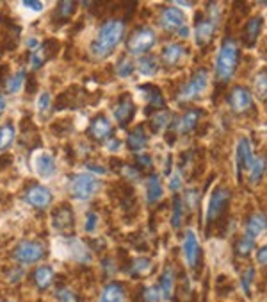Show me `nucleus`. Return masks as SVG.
Returning a JSON list of instances; mask_svg holds the SVG:
<instances>
[{
  "instance_id": "8",
  "label": "nucleus",
  "mask_w": 267,
  "mask_h": 302,
  "mask_svg": "<svg viewBox=\"0 0 267 302\" xmlns=\"http://www.w3.org/2000/svg\"><path fill=\"white\" fill-rule=\"evenodd\" d=\"M70 193L78 200H89L100 190V181L91 173H75L70 177Z\"/></svg>"
},
{
  "instance_id": "9",
  "label": "nucleus",
  "mask_w": 267,
  "mask_h": 302,
  "mask_svg": "<svg viewBox=\"0 0 267 302\" xmlns=\"http://www.w3.org/2000/svg\"><path fill=\"white\" fill-rule=\"evenodd\" d=\"M226 102L230 106V109L235 115H244L248 111H251L255 108V100H253V93L244 86H233L230 89V93L226 97Z\"/></svg>"
},
{
  "instance_id": "16",
  "label": "nucleus",
  "mask_w": 267,
  "mask_h": 302,
  "mask_svg": "<svg viewBox=\"0 0 267 302\" xmlns=\"http://www.w3.org/2000/svg\"><path fill=\"white\" fill-rule=\"evenodd\" d=\"M111 132H113V125H111L107 116H103V115L95 116L88 129L89 138H93L95 141H105V138H107Z\"/></svg>"
},
{
  "instance_id": "22",
  "label": "nucleus",
  "mask_w": 267,
  "mask_h": 302,
  "mask_svg": "<svg viewBox=\"0 0 267 302\" xmlns=\"http://www.w3.org/2000/svg\"><path fill=\"white\" fill-rule=\"evenodd\" d=\"M98 302H125V288L119 282H109L103 286Z\"/></svg>"
},
{
  "instance_id": "5",
  "label": "nucleus",
  "mask_w": 267,
  "mask_h": 302,
  "mask_svg": "<svg viewBox=\"0 0 267 302\" xmlns=\"http://www.w3.org/2000/svg\"><path fill=\"white\" fill-rule=\"evenodd\" d=\"M46 256V247L41 241L21 240L13 250V259L21 265H34Z\"/></svg>"
},
{
  "instance_id": "56",
  "label": "nucleus",
  "mask_w": 267,
  "mask_h": 302,
  "mask_svg": "<svg viewBox=\"0 0 267 302\" xmlns=\"http://www.w3.org/2000/svg\"><path fill=\"white\" fill-rule=\"evenodd\" d=\"M11 161H13V157L7 156V154H4V156L0 157V168L7 167V165H11Z\"/></svg>"
},
{
  "instance_id": "49",
  "label": "nucleus",
  "mask_w": 267,
  "mask_h": 302,
  "mask_svg": "<svg viewBox=\"0 0 267 302\" xmlns=\"http://www.w3.org/2000/svg\"><path fill=\"white\" fill-rule=\"evenodd\" d=\"M86 168H88L89 172L100 173V175H105V173H107V170H105V168L100 167V165H95V163H86Z\"/></svg>"
},
{
  "instance_id": "37",
  "label": "nucleus",
  "mask_w": 267,
  "mask_h": 302,
  "mask_svg": "<svg viewBox=\"0 0 267 302\" xmlns=\"http://www.w3.org/2000/svg\"><path fill=\"white\" fill-rule=\"evenodd\" d=\"M182 218H184V202H182V198L176 195L173 198V215H171V225L175 227V229H180V225H182Z\"/></svg>"
},
{
  "instance_id": "36",
  "label": "nucleus",
  "mask_w": 267,
  "mask_h": 302,
  "mask_svg": "<svg viewBox=\"0 0 267 302\" xmlns=\"http://www.w3.org/2000/svg\"><path fill=\"white\" fill-rule=\"evenodd\" d=\"M171 122V115L168 111H157L152 118V129L155 132H160V130H164Z\"/></svg>"
},
{
  "instance_id": "58",
  "label": "nucleus",
  "mask_w": 267,
  "mask_h": 302,
  "mask_svg": "<svg viewBox=\"0 0 267 302\" xmlns=\"http://www.w3.org/2000/svg\"><path fill=\"white\" fill-rule=\"evenodd\" d=\"M5 108H7V102H5V99H4V95H0V116L4 115V111H5Z\"/></svg>"
},
{
  "instance_id": "13",
  "label": "nucleus",
  "mask_w": 267,
  "mask_h": 302,
  "mask_svg": "<svg viewBox=\"0 0 267 302\" xmlns=\"http://www.w3.org/2000/svg\"><path fill=\"white\" fill-rule=\"evenodd\" d=\"M134 115H135V106H134L130 95H121L118 102L114 104V118L118 120L121 127H125L132 122Z\"/></svg>"
},
{
  "instance_id": "54",
  "label": "nucleus",
  "mask_w": 267,
  "mask_h": 302,
  "mask_svg": "<svg viewBox=\"0 0 267 302\" xmlns=\"http://www.w3.org/2000/svg\"><path fill=\"white\" fill-rule=\"evenodd\" d=\"M38 88V84H36V79L34 77H29V81H27V93H34Z\"/></svg>"
},
{
  "instance_id": "33",
  "label": "nucleus",
  "mask_w": 267,
  "mask_h": 302,
  "mask_svg": "<svg viewBox=\"0 0 267 302\" xmlns=\"http://www.w3.org/2000/svg\"><path fill=\"white\" fill-rule=\"evenodd\" d=\"M75 13V2H59L56 7V18L62 23H66Z\"/></svg>"
},
{
  "instance_id": "48",
  "label": "nucleus",
  "mask_w": 267,
  "mask_h": 302,
  "mask_svg": "<svg viewBox=\"0 0 267 302\" xmlns=\"http://www.w3.org/2000/svg\"><path fill=\"white\" fill-rule=\"evenodd\" d=\"M257 261L260 265H267V245L257 250Z\"/></svg>"
},
{
  "instance_id": "27",
  "label": "nucleus",
  "mask_w": 267,
  "mask_h": 302,
  "mask_svg": "<svg viewBox=\"0 0 267 302\" xmlns=\"http://www.w3.org/2000/svg\"><path fill=\"white\" fill-rule=\"evenodd\" d=\"M141 91L146 93V102H148V113L150 109H164V99H162V93H160L159 88L155 86H141Z\"/></svg>"
},
{
  "instance_id": "14",
  "label": "nucleus",
  "mask_w": 267,
  "mask_h": 302,
  "mask_svg": "<svg viewBox=\"0 0 267 302\" xmlns=\"http://www.w3.org/2000/svg\"><path fill=\"white\" fill-rule=\"evenodd\" d=\"M52 222H54L56 231H59V233H66V231L73 229L75 218H73L72 206H70V204H61V206L54 211V215H52Z\"/></svg>"
},
{
  "instance_id": "7",
  "label": "nucleus",
  "mask_w": 267,
  "mask_h": 302,
  "mask_svg": "<svg viewBox=\"0 0 267 302\" xmlns=\"http://www.w3.org/2000/svg\"><path fill=\"white\" fill-rule=\"evenodd\" d=\"M231 198V190L228 186H217L212 192L210 202H209V209H207V225L216 224L217 220L221 218L226 213V209L230 206Z\"/></svg>"
},
{
  "instance_id": "57",
  "label": "nucleus",
  "mask_w": 267,
  "mask_h": 302,
  "mask_svg": "<svg viewBox=\"0 0 267 302\" xmlns=\"http://www.w3.org/2000/svg\"><path fill=\"white\" fill-rule=\"evenodd\" d=\"M5 75H7V66H0V83L2 84H5Z\"/></svg>"
},
{
  "instance_id": "23",
  "label": "nucleus",
  "mask_w": 267,
  "mask_h": 302,
  "mask_svg": "<svg viewBox=\"0 0 267 302\" xmlns=\"http://www.w3.org/2000/svg\"><path fill=\"white\" fill-rule=\"evenodd\" d=\"M127 145L130 151H141L148 145V134L144 130L143 125H137L135 129H132L127 136Z\"/></svg>"
},
{
  "instance_id": "44",
  "label": "nucleus",
  "mask_w": 267,
  "mask_h": 302,
  "mask_svg": "<svg viewBox=\"0 0 267 302\" xmlns=\"http://www.w3.org/2000/svg\"><path fill=\"white\" fill-rule=\"evenodd\" d=\"M135 163H137V170L150 168L152 167V157H150L148 154H137V156H135Z\"/></svg>"
},
{
  "instance_id": "24",
  "label": "nucleus",
  "mask_w": 267,
  "mask_h": 302,
  "mask_svg": "<svg viewBox=\"0 0 267 302\" xmlns=\"http://www.w3.org/2000/svg\"><path fill=\"white\" fill-rule=\"evenodd\" d=\"M32 281H34L38 290H46L52 284V281H54V270H52V266L48 265L38 266L36 270H34V274H32Z\"/></svg>"
},
{
  "instance_id": "53",
  "label": "nucleus",
  "mask_w": 267,
  "mask_h": 302,
  "mask_svg": "<svg viewBox=\"0 0 267 302\" xmlns=\"http://www.w3.org/2000/svg\"><path fill=\"white\" fill-rule=\"evenodd\" d=\"M21 276H23V270H21V268H16L15 272H11L9 274V281L11 282H18Z\"/></svg>"
},
{
  "instance_id": "12",
  "label": "nucleus",
  "mask_w": 267,
  "mask_h": 302,
  "mask_svg": "<svg viewBox=\"0 0 267 302\" xmlns=\"http://www.w3.org/2000/svg\"><path fill=\"white\" fill-rule=\"evenodd\" d=\"M25 202L31 204L32 208L36 209H45L50 206L52 202V192L46 186L41 184H31V186L25 190Z\"/></svg>"
},
{
  "instance_id": "60",
  "label": "nucleus",
  "mask_w": 267,
  "mask_h": 302,
  "mask_svg": "<svg viewBox=\"0 0 267 302\" xmlns=\"http://www.w3.org/2000/svg\"><path fill=\"white\" fill-rule=\"evenodd\" d=\"M2 302H11V301H2Z\"/></svg>"
},
{
  "instance_id": "47",
  "label": "nucleus",
  "mask_w": 267,
  "mask_h": 302,
  "mask_svg": "<svg viewBox=\"0 0 267 302\" xmlns=\"http://www.w3.org/2000/svg\"><path fill=\"white\" fill-rule=\"evenodd\" d=\"M43 63H45V59H43L38 52H32V54H31V65H32V68H34V70L41 68Z\"/></svg>"
},
{
  "instance_id": "15",
  "label": "nucleus",
  "mask_w": 267,
  "mask_h": 302,
  "mask_svg": "<svg viewBox=\"0 0 267 302\" xmlns=\"http://www.w3.org/2000/svg\"><path fill=\"white\" fill-rule=\"evenodd\" d=\"M187 56V48L182 47L180 43H168L162 52H160V58H162V63L164 66L168 68H175L176 65H180V61Z\"/></svg>"
},
{
  "instance_id": "28",
  "label": "nucleus",
  "mask_w": 267,
  "mask_h": 302,
  "mask_svg": "<svg viewBox=\"0 0 267 302\" xmlns=\"http://www.w3.org/2000/svg\"><path fill=\"white\" fill-rule=\"evenodd\" d=\"M38 173L41 177H50L56 173V159L50 154H41L38 157Z\"/></svg>"
},
{
  "instance_id": "46",
  "label": "nucleus",
  "mask_w": 267,
  "mask_h": 302,
  "mask_svg": "<svg viewBox=\"0 0 267 302\" xmlns=\"http://www.w3.org/2000/svg\"><path fill=\"white\" fill-rule=\"evenodd\" d=\"M102 266H103L105 276H113L114 272H116V263H114L113 258H105V259L102 261Z\"/></svg>"
},
{
  "instance_id": "6",
  "label": "nucleus",
  "mask_w": 267,
  "mask_h": 302,
  "mask_svg": "<svg viewBox=\"0 0 267 302\" xmlns=\"http://www.w3.org/2000/svg\"><path fill=\"white\" fill-rule=\"evenodd\" d=\"M155 42H157V34L153 32V29H150V27H137V29H134L132 34L129 36L127 50L132 56L141 58V56H144L150 48L153 47Z\"/></svg>"
},
{
  "instance_id": "11",
  "label": "nucleus",
  "mask_w": 267,
  "mask_h": 302,
  "mask_svg": "<svg viewBox=\"0 0 267 302\" xmlns=\"http://www.w3.org/2000/svg\"><path fill=\"white\" fill-rule=\"evenodd\" d=\"M182 249H184V256H185L187 265H189L192 270H198L200 261H201V247H200V241H198V238H196V235H194V231H191V229L185 231Z\"/></svg>"
},
{
  "instance_id": "2",
  "label": "nucleus",
  "mask_w": 267,
  "mask_h": 302,
  "mask_svg": "<svg viewBox=\"0 0 267 302\" xmlns=\"http://www.w3.org/2000/svg\"><path fill=\"white\" fill-rule=\"evenodd\" d=\"M239 58H241V50H239V45L233 38H226L225 42L221 43L219 47V52H217L216 58V79L219 84H226L228 81H231L233 73L237 70V65H239Z\"/></svg>"
},
{
  "instance_id": "3",
  "label": "nucleus",
  "mask_w": 267,
  "mask_h": 302,
  "mask_svg": "<svg viewBox=\"0 0 267 302\" xmlns=\"http://www.w3.org/2000/svg\"><path fill=\"white\" fill-rule=\"evenodd\" d=\"M219 20H221V11L217 4H209L207 13H200L196 16V45L198 47H207L212 42Z\"/></svg>"
},
{
  "instance_id": "17",
  "label": "nucleus",
  "mask_w": 267,
  "mask_h": 302,
  "mask_svg": "<svg viewBox=\"0 0 267 302\" xmlns=\"http://www.w3.org/2000/svg\"><path fill=\"white\" fill-rule=\"evenodd\" d=\"M235 159H237V170H239V173H241L242 170H249L255 156H253L251 145H249V140H248V138H241L239 143H237Z\"/></svg>"
},
{
  "instance_id": "26",
  "label": "nucleus",
  "mask_w": 267,
  "mask_h": 302,
  "mask_svg": "<svg viewBox=\"0 0 267 302\" xmlns=\"http://www.w3.org/2000/svg\"><path fill=\"white\" fill-rule=\"evenodd\" d=\"M137 70L146 77H153L159 72V59L153 54H144L137 59Z\"/></svg>"
},
{
  "instance_id": "19",
  "label": "nucleus",
  "mask_w": 267,
  "mask_h": 302,
  "mask_svg": "<svg viewBox=\"0 0 267 302\" xmlns=\"http://www.w3.org/2000/svg\"><path fill=\"white\" fill-rule=\"evenodd\" d=\"M203 116V111L201 109H189L185 111L184 115L180 116L178 120L175 122V129L182 134H189L191 130L196 129V125L200 122V118Z\"/></svg>"
},
{
  "instance_id": "43",
  "label": "nucleus",
  "mask_w": 267,
  "mask_h": 302,
  "mask_svg": "<svg viewBox=\"0 0 267 302\" xmlns=\"http://www.w3.org/2000/svg\"><path fill=\"white\" fill-rule=\"evenodd\" d=\"M96 224H98V215L95 211H89L86 215V225H84V231L86 233H95L96 231Z\"/></svg>"
},
{
  "instance_id": "38",
  "label": "nucleus",
  "mask_w": 267,
  "mask_h": 302,
  "mask_svg": "<svg viewBox=\"0 0 267 302\" xmlns=\"http://www.w3.org/2000/svg\"><path fill=\"white\" fill-rule=\"evenodd\" d=\"M59 48H61V45H59V42L57 40H54V38H48V40H45L41 45V52H43V59H52L56 58V54L59 52Z\"/></svg>"
},
{
  "instance_id": "52",
  "label": "nucleus",
  "mask_w": 267,
  "mask_h": 302,
  "mask_svg": "<svg viewBox=\"0 0 267 302\" xmlns=\"http://www.w3.org/2000/svg\"><path fill=\"white\" fill-rule=\"evenodd\" d=\"M64 124H68V129H73L72 120H64ZM54 132H57V134H64V132H62V120L59 122V124H54Z\"/></svg>"
},
{
  "instance_id": "29",
  "label": "nucleus",
  "mask_w": 267,
  "mask_h": 302,
  "mask_svg": "<svg viewBox=\"0 0 267 302\" xmlns=\"http://www.w3.org/2000/svg\"><path fill=\"white\" fill-rule=\"evenodd\" d=\"M152 270V261L148 258H137V259L132 261V265L127 268L132 277H141V276H146L148 272Z\"/></svg>"
},
{
  "instance_id": "21",
  "label": "nucleus",
  "mask_w": 267,
  "mask_h": 302,
  "mask_svg": "<svg viewBox=\"0 0 267 302\" xmlns=\"http://www.w3.org/2000/svg\"><path fill=\"white\" fill-rule=\"evenodd\" d=\"M264 231H267V216L264 213H253L246 222V235L255 240Z\"/></svg>"
},
{
  "instance_id": "4",
  "label": "nucleus",
  "mask_w": 267,
  "mask_h": 302,
  "mask_svg": "<svg viewBox=\"0 0 267 302\" xmlns=\"http://www.w3.org/2000/svg\"><path fill=\"white\" fill-rule=\"evenodd\" d=\"M209 86V72L205 68H200L198 72L191 75V79L185 84H182L180 91L176 93V100L178 102H191L196 100Z\"/></svg>"
},
{
  "instance_id": "31",
  "label": "nucleus",
  "mask_w": 267,
  "mask_h": 302,
  "mask_svg": "<svg viewBox=\"0 0 267 302\" xmlns=\"http://www.w3.org/2000/svg\"><path fill=\"white\" fill-rule=\"evenodd\" d=\"M255 93H257L258 99L267 104V68L260 70L257 79H255Z\"/></svg>"
},
{
  "instance_id": "1",
  "label": "nucleus",
  "mask_w": 267,
  "mask_h": 302,
  "mask_svg": "<svg viewBox=\"0 0 267 302\" xmlns=\"http://www.w3.org/2000/svg\"><path fill=\"white\" fill-rule=\"evenodd\" d=\"M125 34V20L118 18H109L100 25L96 38L93 40L89 52L95 59H105L109 58L113 50L118 47Z\"/></svg>"
},
{
  "instance_id": "40",
  "label": "nucleus",
  "mask_w": 267,
  "mask_h": 302,
  "mask_svg": "<svg viewBox=\"0 0 267 302\" xmlns=\"http://www.w3.org/2000/svg\"><path fill=\"white\" fill-rule=\"evenodd\" d=\"M253 277H255V268H253V266H248L246 270L242 272V277H241V288L246 295H251Z\"/></svg>"
},
{
  "instance_id": "18",
  "label": "nucleus",
  "mask_w": 267,
  "mask_h": 302,
  "mask_svg": "<svg viewBox=\"0 0 267 302\" xmlns=\"http://www.w3.org/2000/svg\"><path fill=\"white\" fill-rule=\"evenodd\" d=\"M262 16H253L246 22V25L242 29V43L246 47H253L257 43V38L260 36V31H262Z\"/></svg>"
},
{
  "instance_id": "39",
  "label": "nucleus",
  "mask_w": 267,
  "mask_h": 302,
  "mask_svg": "<svg viewBox=\"0 0 267 302\" xmlns=\"http://www.w3.org/2000/svg\"><path fill=\"white\" fill-rule=\"evenodd\" d=\"M56 299L59 302H80L78 295L73 292L72 288H66V286H61L56 290Z\"/></svg>"
},
{
  "instance_id": "32",
  "label": "nucleus",
  "mask_w": 267,
  "mask_h": 302,
  "mask_svg": "<svg viewBox=\"0 0 267 302\" xmlns=\"http://www.w3.org/2000/svg\"><path fill=\"white\" fill-rule=\"evenodd\" d=\"M16 136V129L13 124H4L0 127V151H5L13 143Z\"/></svg>"
},
{
  "instance_id": "55",
  "label": "nucleus",
  "mask_w": 267,
  "mask_h": 302,
  "mask_svg": "<svg viewBox=\"0 0 267 302\" xmlns=\"http://www.w3.org/2000/svg\"><path fill=\"white\" fill-rule=\"evenodd\" d=\"M119 145H121V143H119L116 138H111V140L107 141V149H109V151H118Z\"/></svg>"
},
{
  "instance_id": "10",
  "label": "nucleus",
  "mask_w": 267,
  "mask_h": 302,
  "mask_svg": "<svg viewBox=\"0 0 267 302\" xmlns=\"http://www.w3.org/2000/svg\"><path fill=\"white\" fill-rule=\"evenodd\" d=\"M159 22L160 25H162V29L178 34L180 29L185 27V15L184 11L175 7V5H168V7H164V9L160 11Z\"/></svg>"
},
{
  "instance_id": "41",
  "label": "nucleus",
  "mask_w": 267,
  "mask_h": 302,
  "mask_svg": "<svg viewBox=\"0 0 267 302\" xmlns=\"http://www.w3.org/2000/svg\"><path fill=\"white\" fill-rule=\"evenodd\" d=\"M134 72V65L129 61V58H121L116 65V73L119 77H130Z\"/></svg>"
},
{
  "instance_id": "51",
  "label": "nucleus",
  "mask_w": 267,
  "mask_h": 302,
  "mask_svg": "<svg viewBox=\"0 0 267 302\" xmlns=\"http://www.w3.org/2000/svg\"><path fill=\"white\" fill-rule=\"evenodd\" d=\"M170 188L173 190V192H178L180 188H182V177H180V173H176V175H173V177H171Z\"/></svg>"
},
{
  "instance_id": "35",
  "label": "nucleus",
  "mask_w": 267,
  "mask_h": 302,
  "mask_svg": "<svg viewBox=\"0 0 267 302\" xmlns=\"http://www.w3.org/2000/svg\"><path fill=\"white\" fill-rule=\"evenodd\" d=\"M23 83H25V72L20 70V72H16L15 75H11V77L5 81V91L11 95L16 93V91H20Z\"/></svg>"
},
{
  "instance_id": "45",
  "label": "nucleus",
  "mask_w": 267,
  "mask_h": 302,
  "mask_svg": "<svg viewBox=\"0 0 267 302\" xmlns=\"http://www.w3.org/2000/svg\"><path fill=\"white\" fill-rule=\"evenodd\" d=\"M38 108H39V111L43 113H46V111L50 109V93L48 91H45V93L39 97V102H38Z\"/></svg>"
},
{
  "instance_id": "25",
  "label": "nucleus",
  "mask_w": 267,
  "mask_h": 302,
  "mask_svg": "<svg viewBox=\"0 0 267 302\" xmlns=\"http://www.w3.org/2000/svg\"><path fill=\"white\" fill-rule=\"evenodd\" d=\"M175 270L168 266L164 272H162V276L159 279V288H160V293H162V299H168L170 301L173 297V290H175Z\"/></svg>"
},
{
  "instance_id": "59",
  "label": "nucleus",
  "mask_w": 267,
  "mask_h": 302,
  "mask_svg": "<svg viewBox=\"0 0 267 302\" xmlns=\"http://www.w3.org/2000/svg\"><path fill=\"white\" fill-rule=\"evenodd\" d=\"M27 47H29V48H36L38 47V40H36V38H31V40L27 42Z\"/></svg>"
},
{
  "instance_id": "34",
  "label": "nucleus",
  "mask_w": 267,
  "mask_h": 302,
  "mask_svg": "<svg viewBox=\"0 0 267 302\" xmlns=\"http://www.w3.org/2000/svg\"><path fill=\"white\" fill-rule=\"evenodd\" d=\"M255 249V240H253L251 236H241L235 243V252L237 256H242V258H246V256L251 254V250Z\"/></svg>"
},
{
  "instance_id": "50",
  "label": "nucleus",
  "mask_w": 267,
  "mask_h": 302,
  "mask_svg": "<svg viewBox=\"0 0 267 302\" xmlns=\"http://www.w3.org/2000/svg\"><path fill=\"white\" fill-rule=\"evenodd\" d=\"M23 5L32 11H41L43 9V2H38V0H25Z\"/></svg>"
},
{
  "instance_id": "20",
  "label": "nucleus",
  "mask_w": 267,
  "mask_h": 302,
  "mask_svg": "<svg viewBox=\"0 0 267 302\" xmlns=\"http://www.w3.org/2000/svg\"><path fill=\"white\" fill-rule=\"evenodd\" d=\"M162 193H164V190L160 184V177L157 173H152L146 181V202L150 206H155L162 198Z\"/></svg>"
},
{
  "instance_id": "30",
  "label": "nucleus",
  "mask_w": 267,
  "mask_h": 302,
  "mask_svg": "<svg viewBox=\"0 0 267 302\" xmlns=\"http://www.w3.org/2000/svg\"><path fill=\"white\" fill-rule=\"evenodd\" d=\"M248 172H249V182H251V184H257V182H260L262 175L266 173V159H264L262 156L255 157Z\"/></svg>"
},
{
  "instance_id": "42",
  "label": "nucleus",
  "mask_w": 267,
  "mask_h": 302,
  "mask_svg": "<svg viewBox=\"0 0 267 302\" xmlns=\"http://www.w3.org/2000/svg\"><path fill=\"white\" fill-rule=\"evenodd\" d=\"M160 297H162V293H160L159 286L144 288V292H143V301L144 302H160Z\"/></svg>"
}]
</instances>
